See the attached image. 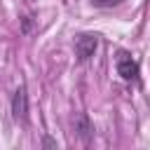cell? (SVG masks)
Masks as SVG:
<instances>
[{
  "label": "cell",
  "instance_id": "6da1fadb",
  "mask_svg": "<svg viewBox=\"0 0 150 150\" xmlns=\"http://www.w3.org/2000/svg\"><path fill=\"white\" fill-rule=\"evenodd\" d=\"M117 75L124 80V82H138L141 77V68L136 63V59L127 52H120L117 54Z\"/></svg>",
  "mask_w": 150,
  "mask_h": 150
},
{
  "label": "cell",
  "instance_id": "7a4b0ae2",
  "mask_svg": "<svg viewBox=\"0 0 150 150\" xmlns=\"http://www.w3.org/2000/svg\"><path fill=\"white\" fill-rule=\"evenodd\" d=\"M96 47H98V38L96 35H91V33L77 35L75 38V56H77V61H89L94 56Z\"/></svg>",
  "mask_w": 150,
  "mask_h": 150
},
{
  "label": "cell",
  "instance_id": "3957f363",
  "mask_svg": "<svg viewBox=\"0 0 150 150\" xmlns=\"http://www.w3.org/2000/svg\"><path fill=\"white\" fill-rule=\"evenodd\" d=\"M12 117L19 124H26L28 122V94H26V87L23 84L12 96Z\"/></svg>",
  "mask_w": 150,
  "mask_h": 150
},
{
  "label": "cell",
  "instance_id": "277c9868",
  "mask_svg": "<svg viewBox=\"0 0 150 150\" xmlns=\"http://www.w3.org/2000/svg\"><path fill=\"white\" fill-rule=\"evenodd\" d=\"M75 131H77V136H80L82 141H89V138H91L94 127H91V122H89L87 115H77V120H75Z\"/></svg>",
  "mask_w": 150,
  "mask_h": 150
},
{
  "label": "cell",
  "instance_id": "5b68a950",
  "mask_svg": "<svg viewBox=\"0 0 150 150\" xmlns=\"http://www.w3.org/2000/svg\"><path fill=\"white\" fill-rule=\"evenodd\" d=\"M120 2H124V0H91L94 7H115V5H120Z\"/></svg>",
  "mask_w": 150,
  "mask_h": 150
}]
</instances>
